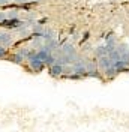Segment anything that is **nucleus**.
Instances as JSON below:
<instances>
[{"label": "nucleus", "mask_w": 129, "mask_h": 132, "mask_svg": "<svg viewBox=\"0 0 129 132\" xmlns=\"http://www.w3.org/2000/svg\"><path fill=\"white\" fill-rule=\"evenodd\" d=\"M104 56H108V50H107V47H105V45L96 47V48H95V57L101 59V57H104Z\"/></svg>", "instance_id": "nucleus-7"}, {"label": "nucleus", "mask_w": 129, "mask_h": 132, "mask_svg": "<svg viewBox=\"0 0 129 132\" xmlns=\"http://www.w3.org/2000/svg\"><path fill=\"white\" fill-rule=\"evenodd\" d=\"M114 68H116L117 74H120V72H126V71H129V62L117 60V62H114Z\"/></svg>", "instance_id": "nucleus-6"}, {"label": "nucleus", "mask_w": 129, "mask_h": 132, "mask_svg": "<svg viewBox=\"0 0 129 132\" xmlns=\"http://www.w3.org/2000/svg\"><path fill=\"white\" fill-rule=\"evenodd\" d=\"M48 71L51 77H62L64 74V66L59 65V63H53L51 66H48Z\"/></svg>", "instance_id": "nucleus-3"}, {"label": "nucleus", "mask_w": 129, "mask_h": 132, "mask_svg": "<svg viewBox=\"0 0 129 132\" xmlns=\"http://www.w3.org/2000/svg\"><path fill=\"white\" fill-rule=\"evenodd\" d=\"M89 36H90V33L89 32H84V35H83V38H81V44H84V42L89 39Z\"/></svg>", "instance_id": "nucleus-12"}, {"label": "nucleus", "mask_w": 129, "mask_h": 132, "mask_svg": "<svg viewBox=\"0 0 129 132\" xmlns=\"http://www.w3.org/2000/svg\"><path fill=\"white\" fill-rule=\"evenodd\" d=\"M6 18H8V16H6V12H0V23H2V21H5Z\"/></svg>", "instance_id": "nucleus-14"}, {"label": "nucleus", "mask_w": 129, "mask_h": 132, "mask_svg": "<svg viewBox=\"0 0 129 132\" xmlns=\"http://www.w3.org/2000/svg\"><path fill=\"white\" fill-rule=\"evenodd\" d=\"M24 60H26V59L23 57V56H21L18 51H17V53H14V54L11 56V62H14V63H17V65H21Z\"/></svg>", "instance_id": "nucleus-9"}, {"label": "nucleus", "mask_w": 129, "mask_h": 132, "mask_svg": "<svg viewBox=\"0 0 129 132\" xmlns=\"http://www.w3.org/2000/svg\"><path fill=\"white\" fill-rule=\"evenodd\" d=\"M12 42H14V36L11 35L9 32H0V45L2 47H5V48H8L12 45Z\"/></svg>", "instance_id": "nucleus-2"}, {"label": "nucleus", "mask_w": 129, "mask_h": 132, "mask_svg": "<svg viewBox=\"0 0 129 132\" xmlns=\"http://www.w3.org/2000/svg\"><path fill=\"white\" fill-rule=\"evenodd\" d=\"M86 68H87V75L86 77H99V74H98V62H95V60H87V65H86Z\"/></svg>", "instance_id": "nucleus-4"}, {"label": "nucleus", "mask_w": 129, "mask_h": 132, "mask_svg": "<svg viewBox=\"0 0 129 132\" xmlns=\"http://www.w3.org/2000/svg\"><path fill=\"white\" fill-rule=\"evenodd\" d=\"M6 16H8L9 20H12V18H20V14H18L17 9H11L9 12H6Z\"/></svg>", "instance_id": "nucleus-10"}, {"label": "nucleus", "mask_w": 129, "mask_h": 132, "mask_svg": "<svg viewBox=\"0 0 129 132\" xmlns=\"http://www.w3.org/2000/svg\"><path fill=\"white\" fill-rule=\"evenodd\" d=\"M42 38H44V41H47V39H56L57 33H56V30H53V29H47V27H45Z\"/></svg>", "instance_id": "nucleus-8"}, {"label": "nucleus", "mask_w": 129, "mask_h": 132, "mask_svg": "<svg viewBox=\"0 0 129 132\" xmlns=\"http://www.w3.org/2000/svg\"><path fill=\"white\" fill-rule=\"evenodd\" d=\"M9 3H11V0H0V6H3V8H6Z\"/></svg>", "instance_id": "nucleus-13"}, {"label": "nucleus", "mask_w": 129, "mask_h": 132, "mask_svg": "<svg viewBox=\"0 0 129 132\" xmlns=\"http://www.w3.org/2000/svg\"><path fill=\"white\" fill-rule=\"evenodd\" d=\"M6 54H8V48H5V47L0 45V59H3Z\"/></svg>", "instance_id": "nucleus-11"}, {"label": "nucleus", "mask_w": 129, "mask_h": 132, "mask_svg": "<svg viewBox=\"0 0 129 132\" xmlns=\"http://www.w3.org/2000/svg\"><path fill=\"white\" fill-rule=\"evenodd\" d=\"M47 20H48V18H41L39 21H36V23H38V24H41V26H44L45 23H47Z\"/></svg>", "instance_id": "nucleus-15"}, {"label": "nucleus", "mask_w": 129, "mask_h": 132, "mask_svg": "<svg viewBox=\"0 0 129 132\" xmlns=\"http://www.w3.org/2000/svg\"><path fill=\"white\" fill-rule=\"evenodd\" d=\"M86 65H87V60L78 57L72 65H71L72 66V72L74 74L81 75V77H86V75H87V68H86Z\"/></svg>", "instance_id": "nucleus-1"}, {"label": "nucleus", "mask_w": 129, "mask_h": 132, "mask_svg": "<svg viewBox=\"0 0 129 132\" xmlns=\"http://www.w3.org/2000/svg\"><path fill=\"white\" fill-rule=\"evenodd\" d=\"M29 66L32 68V71H35V72H41L44 68H45V63L42 62V60H39L38 57L32 59V60H29Z\"/></svg>", "instance_id": "nucleus-5"}]
</instances>
